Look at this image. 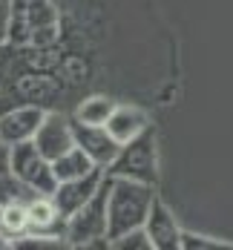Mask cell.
Listing matches in <instances>:
<instances>
[{
	"label": "cell",
	"mask_w": 233,
	"mask_h": 250,
	"mask_svg": "<svg viewBox=\"0 0 233 250\" xmlns=\"http://www.w3.org/2000/svg\"><path fill=\"white\" fill-rule=\"evenodd\" d=\"M144 230H147V236L153 242V250H179L181 227L176 222V216H173V210L158 199V196L153 199V207L147 213Z\"/></svg>",
	"instance_id": "cell-7"
},
{
	"label": "cell",
	"mask_w": 233,
	"mask_h": 250,
	"mask_svg": "<svg viewBox=\"0 0 233 250\" xmlns=\"http://www.w3.org/2000/svg\"><path fill=\"white\" fill-rule=\"evenodd\" d=\"M98 164L86 155V152L81 150V147H72V150H66L64 155H58L55 161H52V173L58 181H72V178H81V175L92 173Z\"/></svg>",
	"instance_id": "cell-11"
},
{
	"label": "cell",
	"mask_w": 233,
	"mask_h": 250,
	"mask_svg": "<svg viewBox=\"0 0 233 250\" xmlns=\"http://www.w3.org/2000/svg\"><path fill=\"white\" fill-rule=\"evenodd\" d=\"M0 233H6L15 245L29 233V213H26V199H6L0 201Z\"/></svg>",
	"instance_id": "cell-12"
},
{
	"label": "cell",
	"mask_w": 233,
	"mask_h": 250,
	"mask_svg": "<svg viewBox=\"0 0 233 250\" xmlns=\"http://www.w3.org/2000/svg\"><path fill=\"white\" fill-rule=\"evenodd\" d=\"M9 173L15 175L26 190H32V193L52 196L55 187H58V178H55V173H52V161L46 158V155H41L32 141H21V144L12 147V155H9Z\"/></svg>",
	"instance_id": "cell-4"
},
{
	"label": "cell",
	"mask_w": 233,
	"mask_h": 250,
	"mask_svg": "<svg viewBox=\"0 0 233 250\" xmlns=\"http://www.w3.org/2000/svg\"><path fill=\"white\" fill-rule=\"evenodd\" d=\"M46 109L41 106H18V109H9L6 115H0V141L15 147L21 141H32L38 126L43 121Z\"/></svg>",
	"instance_id": "cell-8"
},
{
	"label": "cell",
	"mask_w": 233,
	"mask_h": 250,
	"mask_svg": "<svg viewBox=\"0 0 233 250\" xmlns=\"http://www.w3.org/2000/svg\"><path fill=\"white\" fill-rule=\"evenodd\" d=\"M75 124V121H72ZM75 144L86 152L98 167H109L112 158L118 155L121 144L106 132V126H86V124H75Z\"/></svg>",
	"instance_id": "cell-9"
},
{
	"label": "cell",
	"mask_w": 233,
	"mask_h": 250,
	"mask_svg": "<svg viewBox=\"0 0 233 250\" xmlns=\"http://www.w3.org/2000/svg\"><path fill=\"white\" fill-rule=\"evenodd\" d=\"M32 144L38 147L41 155L55 161L58 155H64L66 150L75 147V124L61 112H46L38 132H35V138H32Z\"/></svg>",
	"instance_id": "cell-5"
},
{
	"label": "cell",
	"mask_w": 233,
	"mask_h": 250,
	"mask_svg": "<svg viewBox=\"0 0 233 250\" xmlns=\"http://www.w3.org/2000/svg\"><path fill=\"white\" fill-rule=\"evenodd\" d=\"M109 248H115V250H153V242H150V236H147L144 227H135V230L121 233L118 239H112Z\"/></svg>",
	"instance_id": "cell-14"
},
{
	"label": "cell",
	"mask_w": 233,
	"mask_h": 250,
	"mask_svg": "<svg viewBox=\"0 0 233 250\" xmlns=\"http://www.w3.org/2000/svg\"><path fill=\"white\" fill-rule=\"evenodd\" d=\"M153 184L109 175V184H106V242L118 239L127 230L144 227L147 213L153 207Z\"/></svg>",
	"instance_id": "cell-1"
},
{
	"label": "cell",
	"mask_w": 233,
	"mask_h": 250,
	"mask_svg": "<svg viewBox=\"0 0 233 250\" xmlns=\"http://www.w3.org/2000/svg\"><path fill=\"white\" fill-rule=\"evenodd\" d=\"M106 175L144 181V184H153V187L158 184V152H155L153 126L144 129L141 135H135L132 141L121 144L118 155H115L112 164L106 167Z\"/></svg>",
	"instance_id": "cell-2"
},
{
	"label": "cell",
	"mask_w": 233,
	"mask_h": 250,
	"mask_svg": "<svg viewBox=\"0 0 233 250\" xmlns=\"http://www.w3.org/2000/svg\"><path fill=\"white\" fill-rule=\"evenodd\" d=\"M104 178H106V170H104V167H95L92 173L81 175V178H72V181H58V187H55V193H52V201L58 204L61 216H64V219H69L78 207H84L86 201L95 196V190L104 184Z\"/></svg>",
	"instance_id": "cell-6"
},
{
	"label": "cell",
	"mask_w": 233,
	"mask_h": 250,
	"mask_svg": "<svg viewBox=\"0 0 233 250\" xmlns=\"http://www.w3.org/2000/svg\"><path fill=\"white\" fill-rule=\"evenodd\" d=\"M233 248L222 239H210V236H199V233H190V230H181V242L179 250H225Z\"/></svg>",
	"instance_id": "cell-15"
},
{
	"label": "cell",
	"mask_w": 233,
	"mask_h": 250,
	"mask_svg": "<svg viewBox=\"0 0 233 250\" xmlns=\"http://www.w3.org/2000/svg\"><path fill=\"white\" fill-rule=\"evenodd\" d=\"M106 132L118 141V144H127L135 135H141L144 129H150V118L144 109L132 106V104H115L112 115L106 118Z\"/></svg>",
	"instance_id": "cell-10"
},
{
	"label": "cell",
	"mask_w": 233,
	"mask_h": 250,
	"mask_svg": "<svg viewBox=\"0 0 233 250\" xmlns=\"http://www.w3.org/2000/svg\"><path fill=\"white\" fill-rule=\"evenodd\" d=\"M112 109H115V101L109 95H89V98H84L75 106V118L72 121L75 124H86V126H104L106 118L112 115Z\"/></svg>",
	"instance_id": "cell-13"
},
{
	"label": "cell",
	"mask_w": 233,
	"mask_h": 250,
	"mask_svg": "<svg viewBox=\"0 0 233 250\" xmlns=\"http://www.w3.org/2000/svg\"><path fill=\"white\" fill-rule=\"evenodd\" d=\"M15 245H12V239L6 236V233H0V250H12Z\"/></svg>",
	"instance_id": "cell-17"
},
{
	"label": "cell",
	"mask_w": 233,
	"mask_h": 250,
	"mask_svg": "<svg viewBox=\"0 0 233 250\" xmlns=\"http://www.w3.org/2000/svg\"><path fill=\"white\" fill-rule=\"evenodd\" d=\"M106 184H109V175L95 190V196L66 219V225H64V242L66 245L89 248V245L106 242Z\"/></svg>",
	"instance_id": "cell-3"
},
{
	"label": "cell",
	"mask_w": 233,
	"mask_h": 250,
	"mask_svg": "<svg viewBox=\"0 0 233 250\" xmlns=\"http://www.w3.org/2000/svg\"><path fill=\"white\" fill-rule=\"evenodd\" d=\"M9 155H12V147L0 141V175H9Z\"/></svg>",
	"instance_id": "cell-16"
}]
</instances>
